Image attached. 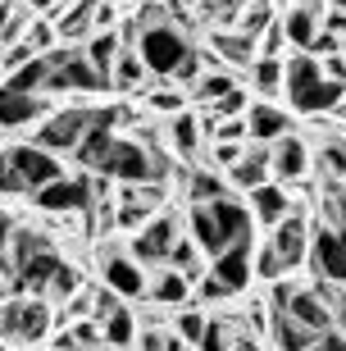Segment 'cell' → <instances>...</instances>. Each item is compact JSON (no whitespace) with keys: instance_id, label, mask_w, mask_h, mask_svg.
Wrapping results in <instances>:
<instances>
[{"instance_id":"6da1fadb","label":"cell","mask_w":346,"mask_h":351,"mask_svg":"<svg viewBox=\"0 0 346 351\" xmlns=\"http://www.w3.org/2000/svg\"><path fill=\"white\" fill-rule=\"evenodd\" d=\"M137 51V60L146 64L151 78H173V82H196V73L206 69V55L192 46L187 37V23L173 19V10H141L132 14L128 37H123Z\"/></svg>"},{"instance_id":"7a4b0ae2","label":"cell","mask_w":346,"mask_h":351,"mask_svg":"<svg viewBox=\"0 0 346 351\" xmlns=\"http://www.w3.org/2000/svg\"><path fill=\"white\" fill-rule=\"evenodd\" d=\"M251 233H256V219H251V210L237 192L187 206V237L206 251V261H214L219 251L237 247V242H251Z\"/></svg>"},{"instance_id":"3957f363","label":"cell","mask_w":346,"mask_h":351,"mask_svg":"<svg viewBox=\"0 0 346 351\" xmlns=\"http://www.w3.org/2000/svg\"><path fill=\"white\" fill-rule=\"evenodd\" d=\"M282 96L292 114H333L346 101V82L323 78L319 60L296 51L292 60H282Z\"/></svg>"},{"instance_id":"277c9868","label":"cell","mask_w":346,"mask_h":351,"mask_svg":"<svg viewBox=\"0 0 346 351\" xmlns=\"http://www.w3.org/2000/svg\"><path fill=\"white\" fill-rule=\"evenodd\" d=\"M64 160L51 156L46 146L23 142L0 151V196H37L41 187H51L55 178H64Z\"/></svg>"},{"instance_id":"5b68a950","label":"cell","mask_w":346,"mask_h":351,"mask_svg":"<svg viewBox=\"0 0 346 351\" xmlns=\"http://www.w3.org/2000/svg\"><path fill=\"white\" fill-rule=\"evenodd\" d=\"M51 328H55V311L46 297L14 292V297L0 301V342L5 347H37V342L51 338Z\"/></svg>"},{"instance_id":"8992f818","label":"cell","mask_w":346,"mask_h":351,"mask_svg":"<svg viewBox=\"0 0 346 351\" xmlns=\"http://www.w3.org/2000/svg\"><path fill=\"white\" fill-rule=\"evenodd\" d=\"M96 261H101V287H110L119 301H146L151 269L128 256V242H123V247H114V242L96 247Z\"/></svg>"},{"instance_id":"52a82bcc","label":"cell","mask_w":346,"mask_h":351,"mask_svg":"<svg viewBox=\"0 0 346 351\" xmlns=\"http://www.w3.org/2000/svg\"><path fill=\"white\" fill-rule=\"evenodd\" d=\"M91 123H96V110H77V105H69V110H51V114L37 123V137H32V142L64 160V156H77V146L87 142Z\"/></svg>"},{"instance_id":"ba28073f","label":"cell","mask_w":346,"mask_h":351,"mask_svg":"<svg viewBox=\"0 0 346 351\" xmlns=\"http://www.w3.org/2000/svg\"><path fill=\"white\" fill-rule=\"evenodd\" d=\"M46 60H51L46 96H51V91H110L105 78L87 64L82 46H55V51H46Z\"/></svg>"},{"instance_id":"9c48e42d","label":"cell","mask_w":346,"mask_h":351,"mask_svg":"<svg viewBox=\"0 0 346 351\" xmlns=\"http://www.w3.org/2000/svg\"><path fill=\"white\" fill-rule=\"evenodd\" d=\"M96 201H101V192H96V178L91 173H64V178H55L51 187H41L32 196V206L46 210V215H82Z\"/></svg>"},{"instance_id":"30bf717a","label":"cell","mask_w":346,"mask_h":351,"mask_svg":"<svg viewBox=\"0 0 346 351\" xmlns=\"http://www.w3.org/2000/svg\"><path fill=\"white\" fill-rule=\"evenodd\" d=\"M173 242H178V219L173 215H155L151 223H141L128 237V256L137 265H146V269H160L173 256Z\"/></svg>"},{"instance_id":"8fae6325","label":"cell","mask_w":346,"mask_h":351,"mask_svg":"<svg viewBox=\"0 0 346 351\" xmlns=\"http://www.w3.org/2000/svg\"><path fill=\"white\" fill-rule=\"evenodd\" d=\"M310 265H314V274L323 283L346 287V237L333 233L328 223L310 228Z\"/></svg>"},{"instance_id":"7c38bea8","label":"cell","mask_w":346,"mask_h":351,"mask_svg":"<svg viewBox=\"0 0 346 351\" xmlns=\"http://www.w3.org/2000/svg\"><path fill=\"white\" fill-rule=\"evenodd\" d=\"M269 247H273V256L282 261V269H287V274L301 269V265L310 261V219L301 215V210H292L282 223H273V228H269Z\"/></svg>"},{"instance_id":"4fadbf2b","label":"cell","mask_w":346,"mask_h":351,"mask_svg":"<svg viewBox=\"0 0 346 351\" xmlns=\"http://www.w3.org/2000/svg\"><path fill=\"white\" fill-rule=\"evenodd\" d=\"M251 265H256V237H251V242H237V247H228V251H219L214 261H210V278H219V283L237 297V292H246L251 278H256Z\"/></svg>"},{"instance_id":"5bb4252c","label":"cell","mask_w":346,"mask_h":351,"mask_svg":"<svg viewBox=\"0 0 346 351\" xmlns=\"http://www.w3.org/2000/svg\"><path fill=\"white\" fill-rule=\"evenodd\" d=\"M310 165H314V160H310V142L301 132H287L282 142L269 146V173L282 187H287V182H301L310 173Z\"/></svg>"},{"instance_id":"9a60e30c","label":"cell","mask_w":346,"mask_h":351,"mask_svg":"<svg viewBox=\"0 0 346 351\" xmlns=\"http://www.w3.org/2000/svg\"><path fill=\"white\" fill-rule=\"evenodd\" d=\"M292 128H296L292 110H282V105H273V101H251V105H246V137H251L256 146L282 142Z\"/></svg>"},{"instance_id":"2e32d148","label":"cell","mask_w":346,"mask_h":351,"mask_svg":"<svg viewBox=\"0 0 346 351\" xmlns=\"http://www.w3.org/2000/svg\"><path fill=\"white\" fill-rule=\"evenodd\" d=\"M192 297H196V283L187 274H178L173 265L151 269V283H146V301H151V306H160V311H182Z\"/></svg>"},{"instance_id":"e0dca14e","label":"cell","mask_w":346,"mask_h":351,"mask_svg":"<svg viewBox=\"0 0 346 351\" xmlns=\"http://www.w3.org/2000/svg\"><path fill=\"white\" fill-rule=\"evenodd\" d=\"M223 178H228L232 192H246V196L256 192V187H264V182H273V173H269V146H246L242 160L223 169Z\"/></svg>"},{"instance_id":"ac0fdd59","label":"cell","mask_w":346,"mask_h":351,"mask_svg":"<svg viewBox=\"0 0 346 351\" xmlns=\"http://www.w3.org/2000/svg\"><path fill=\"white\" fill-rule=\"evenodd\" d=\"M51 114V105L46 96H23V91H14L0 82V128H32L41 119Z\"/></svg>"},{"instance_id":"d6986e66","label":"cell","mask_w":346,"mask_h":351,"mask_svg":"<svg viewBox=\"0 0 346 351\" xmlns=\"http://www.w3.org/2000/svg\"><path fill=\"white\" fill-rule=\"evenodd\" d=\"M246 210H251V219H256V223L273 228V223H282L296 206H292V196H287L282 182H264V187H256V192L246 196Z\"/></svg>"},{"instance_id":"ffe728a7","label":"cell","mask_w":346,"mask_h":351,"mask_svg":"<svg viewBox=\"0 0 346 351\" xmlns=\"http://www.w3.org/2000/svg\"><path fill=\"white\" fill-rule=\"evenodd\" d=\"M123 32H114V27H101V32H91L87 41H82V55H87V64L96 69L105 78V87H110V69H114V60L123 55Z\"/></svg>"},{"instance_id":"44dd1931","label":"cell","mask_w":346,"mask_h":351,"mask_svg":"<svg viewBox=\"0 0 346 351\" xmlns=\"http://www.w3.org/2000/svg\"><path fill=\"white\" fill-rule=\"evenodd\" d=\"M169 146H173L182 160L201 156V146H206V123H201L196 110H178V114L169 119Z\"/></svg>"},{"instance_id":"7402d4cb","label":"cell","mask_w":346,"mask_h":351,"mask_svg":"<svg viewBox=\"0 0 346 351\" xmlns=\"http://www.w3.org/2000/svg\"><path fill=\"white\" fill-rule=\"evenodd\" d=\"M242 87V82L232 78L228 69H219L214 60H210V69H201V73H196V82H192V91H187V96H192L196 105H214V101H223V96H228V91H237Z\"/></svg>"},{"instance_id":"603a6c76","label":"cell","mask_w":346,"mask_h":351,"mask_svg":"<svg viewBox=\"0 0 346 351\" xmlns=\"http://www.w3.org/2000/svg\"><path fill=\"white\" fill-rule=\"evenodd\" d=\"M278 23H282V37L292 41L296 51H306V55H310V46H314V37H319V10H310V5H296V10L282 14Z\"/></svg>"},{"instance_id":"cb8c5ba5","label":"cell","mask_w":346,"mask_h":351,"mask_svg":"<svg viewBox=\"0 0 346 351\" xmlns=\"http://www.w3.org/2000/svg\"><path fill=\"white\" fill-rule=\"evenodd\" d=\"M210 46L219 51L223 64H246L251 69V60H256V37H246V32H223V27H214V32H210Z\"/></svg>"},{"instance_id":"d4e9b609","label":"cell","mask_w":346,"mask_h":351,"mask_svg":"<svg viewBox=\"0 0 346 351\" xmlns=\"http://www.w3.org/2000/svg\"><path fill=\"white\" fill-rule=\"evenodd\" d=\"M101 342L110 351H123L137 342V311H128V306H119L114 315H105L101 319Z\"/></svg>"},{"instance_id":"484cf974","label":"cell","mask_w":346,"mask_h":351,"mask_svg":"<svg viewBox=\"0 0 346 351\" xmlns=\"http://www.w3.org/2000/svg\"><path fill=\"white\" fill-rule=\"evenodd\" d=\"M46 73H51V60H46V55H32L27 64H18L10 78H5V87L23 91V96H46Z\"/></svg>"},{"instance_id":"4316f807","label":"cell","mask_w":346,"mask_h":351,"mask_svg":"<svg viewBox=\"0 0 346 351\" xmlns=\"http://www.w3.org/2000/svg\"><path fill=\"white\" fill-rule=\"evenodd\" d=\"M146 78H151V73H146V64L137 60V51L123 46V55H119L114 69H110V91H137Z\"/></svg>"},{"instance_id":"83f0119b","label":"cell","mask_w":346,"mask_h":351,"mask_svg":"<svg viewBox=\"0 0 346 351\" xmlns=\"http://www.w3.org/2000/svg\"><path fill=\"white\" fill-rule=\"evenodd\" d=\"M251 87L260 91V101H273V96L282 91V60L256 55V60H251Z\"/></svg>"},{"instance_id":"f1b7e54d","label":"cell","mask_w":346,"mask_h":351,"mask_svg":"<svg viewBox=\"0 0 346 351\" xmlns=\"http://www.w3.org/2000/svg\"><path fill=\"white\" fill-rule=\"evenodd\" d=\"M219 196H232L228 178H223V173H210V169H201V165H196L192 178H187V201H219Z\"/></svg>"},{"instance_id":"f546056e","label":"cell","mask_w":346,"mask_h":351,"mask_svg":"<svg viewBox=\"0 0 346 351\" xmlns=\"http://www.w3.org/2000/svg\"><path fill=\"white\" fill-rule=\"evenodd\" d=\"M169 265H173L178 274H187V278L196 283V278L206 274V265H210V261H206V251L196 247L192 237H178V242H173V256H169Z\"/></svg>"},{"instance_id":"4dcf8cb0","label":"cell","mask_w":346,"mask_h":351,"mask_svg":"<svg viewBox=\"0 0 346 351\" xmlns=\"http://www.w3.org/2000/svg\"><path fill=\"white\" fill-rule=\"evenodd\" d=\"M206 324H210V311H201V306H182V311L173 315V333H178L187 347H196V342H201Z\"/></svg>"},{"instance_id":"1f68e13d","label":"cell","mask_w":346,"mask_h":351,"mask_svg":"<svg viewBox=\"0 0 346 351\" xmlns=\"http://www.w3.org/2000/svg\"><path fill=\"white\" fill-rule=\"evenodd\" d=\"M319 165H323V173L333 182H346V137H323L319 142Z\"/></svg>"},{"instance_id":"d6a6232c","label":"cell","mask_w":346,"mask_h":351,"mask_svg":"<svg viewBox=\"0 0 346 351\" xmlns=\"http://www.w3.org/2000/svg\"><path fill=\"white\" fill-rule=\"evenodd\" d=\"M269 23H278V19H273V10L260 0V5H246V10H242V23H237V32H246V37H260Z\"/></svg>"},{"instance_id":"836d02e7","label":"cell","mask_w":346,"mask_h":351,"mask_svg":"<svg viewBox=\"0 0 346 351\" xmlns=\"http://www.w3.org/2000/svg\"><path fill=\"white\" fill-rule=\"evenodd\" d=\"M251 269H256V278H264V283H282V278H287V269H282V261L273 256L269 242L256 247V265H251Z\"/></svg>"},{"instance_id":"e575fe53","label":"cell","mask_w":346,"mask_h":351,"mask_svg":"<svg viewBox=\"0 0 346 351\" xmlns=\"http://www.w3.org/2000/svg\"><path fill=\"white\" fill-rule=\"evenodd\" d=\"M228 342H232L228 324L210 315V324H206V333H201V342H196V351H228Z\"/></svg>"},{"instance_id":"d590c367","label":"cell","mask_w":346,"mask_h":351,"mask_svg":"<svg viewBox=\"0 0 346 351\" xmlns=\"http://www.w3.org/2000/svg\"><path fill=\"white\" fill-rule=\"evenodd\" d=\"M196 301H201V311H206V306H219V301H232V292L219 283V278L201 274V278H196Z\"/></svg>"},{"instance_id":"8d00e7d4","label":"cell","mask_w":346,"mask_h":351,"mask_svg":"<svg viewBox=\"0 0 346 351\" xmlns=\"http://www.w3.org/2000/svg\"><path fill=\"white\" fill-rule=\"evenodd\" d=\"M187 96H182V91H173V87H160V91H151V96H146V105H151V110H160V114H178V110H187Z\"/></svg>"},{"instance_id":"74e56055","label":"cell","mask_w":346,"mask_h":351,"mask_svg":"<svg viewBox=\"0 0 346 351\" xmlns=\"http://www.w3.org/2000/svg\"><path fill=\"white\" fill-rule=\"evenodd\" d=\"M242 151H246L242 142H210V156H214V165H223V169H228V165H237V160H242Z\"/></svg>"},{"instance_id":"f35d334b","label":"cell","mask_w":346,"mask_h":351,"mask_svg":"<svg viewBox=\"0 0 346 351\" xmlns=\"http://www.w3.org/2000/svg\"><path fill=\"white\" fill-rule=\"evenodd\" d=\"M306 351H346V333L333 328V333H323V338L314 342V347H306Z\"/></svg>"},{"instance_id":"ab89813d","label":"cell","mask_w":346,"mask_h":351,"mask_svg":"<svg viewBox=\"0 0 346 351\" xmlns=\"http://www.w3.org/2000/svg\"><path fill=\"white\" fill-rule=\"evenodd\" d=\"M228 351H264V347H260L256 338H246V333H237V338L228 342Z\"/></svg>"},{"instance_id":"60d3db41","label":"cell","mask_w":346,"mask_h":351,"mask_svg":"<svg viewBox=\"0 0 346 351\" xmlns=\"http://www.w3.org/2000/svg\"><path fill=\"white\" fill-rule=\"evenodd\" d=\"M23 5H32V10H51V5H60V0H23Z\"/></svg>"},{"instance_id":"b9f144b4","label":"cell","mask_w":346,"mask_h":351,"mask_svg":"<svg viewBox=\"0 0 346 351\" xmlns=\"http://www.w3.org/2000/svg\"><path fill=\"white\" fill-rule=\"evenodd\" d=\"M323 10H337V14H346V0H323Z\"/></svg>"},{"instance_id":"7bdbcfd3","label":"cell","mask_w":346,"mask_h":351,"mask_svg":"<svg viewBox=\"0 0 346 351\" xmlns=\"http://www.w3.org/2000/svg\"><path fill=\"white\" fill-rule=\"evenodd\" d=\"M10 297V278H5V274H0V301Z\"/></svg>"},{"instance_id":"ee69618b","label":"cell","mask_w":346,"mask_h":351,"mask_svg":"<svg viewBox=\"0 0 346 351\" xmlns=\"http://www.w3.org/2000/svg\"><path fill=\"white\" fill-rule=\"evenodd\" d=\"M91 351H110V347H91Z\"/></svg>"},{"instance_id":"f6af8a7d","label":"cell","mask_w":346,"mask_h":351,"mask_svg":"<svg viewBox=\"0 0 346 351\" xmlns=\"http://www.w3.org/2000/svg\"><path fill=\"white\" fill-rule=\"evenodd\" d=\"M0 351H10V347H5V342H0Z\"/></svg>"},{"instance_id":"bcb514c9","label":"cell","mask_w":346,"mask_h":351,"mask_svg":"<svg viewBox=\"0 0 346 351\" xmlns=\"http://www.w3.org/2000/svg\"><path fill=\"white\" fill-rule=\"evenodd\" d=\"M342 114H346V101H342Z\"/></svg>"},{"instance_id":"7dc6e473","label":"cell","mask_w":346,"mask_h":351,"mask_svg":"<svg viewBox=\"0 0 346 351\" xmlns=\"http://www.w3.org/2000/svg\"><path fill=\"white\" fill-rule=\"evenodd\" d=\"M342 60H346V51H342Z\"/></svg>"}]
</instances>
